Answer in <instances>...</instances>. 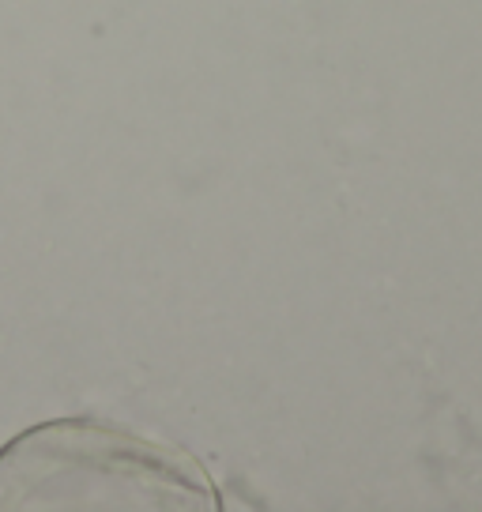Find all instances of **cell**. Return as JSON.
I'll use <instances>...</instances> for the list:
<instances>
[{
    "instance_id": "obj_1",
    "label": "cell",
    "mask_w": 482,
    "mask_h": 512,
    "mask_svg": "<svg viewBox=\"0 0 482 512\" xmlns=\"http://www.w3.org/2000/svg\"><path fill=\"white\" fill-rule=\"evenodd\" d=\"M219 509L204 467L185 452L102 426L53 418L0 448V512Z\"/></svg>"
}]
</instances>
